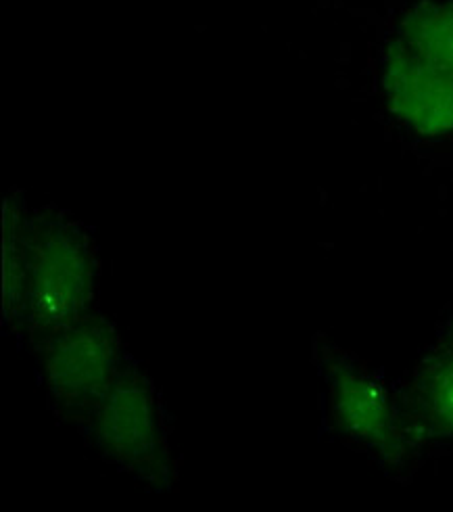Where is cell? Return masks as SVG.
Returning a JSON list of instances; mask_svg holds the SVG:
<instances>
[{
  "mask_svg": "<svg viewBox=\"0 0 453 512\" xmlns=\"http://www.w3.org/2000/svg\"><path fill=\"white\" fill-rule=\"evenodd\" d=\"M26 278L34 308L46 318L59 322L74 314L86 291V262L74 239L59 230L42 235L26 262Z\"/></svg>",
  "mask_w": 453,
  "mask_h": 512,
  "instance_id": "obj_1",
  "label": "cell"
},
{
  "mask_svg": "<svg viewBox=\"0 0 453 512\" xmlns=\"http://www.w3.org/2000/svg\"><path fill=\"white\" fill-rule=\"evenodd\" d=\"M385 84L403 120L424 132L453 128V76L416 53H399L389 61Z\"/></svg>",
  "mask_w": 453,
  "mask_h": 512,
  "instance_id": "obj_2",
  "label": "cell"
},
{
  "mask_svg": "<svg viewBox=\"0 0 453 512\" xmlns=\"http://www.w3.org/2000/svg\"><path fill=\"white\" fill-rule=\"evenodd\" d=\"M113 368V347L99 329L69 331L55 345L49 358L53 385L63 395H84L103 389Z\"/></svg>",
  "mask_w": 453,
  "mask_h": 512,
  "instance_id": "obj_3",
  "label": "cell"
},
{
  "mask_svg": "<svg viewBox=\"0 0 453 512\" xmlns=\"http://www.w3.org/2000/svg\"><path fill=\"white\" fill-rule=\"evenodd\" d=\"M103 439L119 456H142L155 439V421L147 393L134 385H119L109 395L101 416Z\"/></svg>",
  "mask_w": 453,
  "mask_h": 512,
  "instance_id": "obj_4",
  "label": "cell"
},
{
  "mask_svg": "<svg viewBox=\"0 0 453 512\" xmlns=\"http://www.w3.org/2000/svg\"><path fill=\"white\" fill-rule=\"evenodd\" d=\"M418 57L453 76V5L426 7L408 23Z\"/></svg>",
  "mask_w": 453,
  "mask_h": 512,
  "instance_id": "obj_5",
  "label": "cell"
},
{
  "mask_svg": "<svg viewBox=\"0 0 453 512\" xmlns=\"http://www.w3.org/2000/svg\"><path fill=\"white\" fill-rule=\"evenodd\" d=\"M341 406L353 425L362 431H374L383 425V406L376 402L374 395L362 387H345Z\"/></svg>",
  "mask_w": 453,
  "mask_h": 512,
  "instance_id": "obj_6",
  "label": "cell"
},
{
  "mask_svg": "<svg viewBox=\"0 0 453 512\" xmlns=\"http://www.w3.org/2000/svg\"><path fill=\"white\" fill-rule=\"evenodd\" d=\"M431 400L443 421L453 425V364L435 379L431 387Z\"/></svg>",
  "mask_w": 453,
  "mask_h": 512,
  "instance_id": "obj_7",
  "label": "cell"
}]
</instances>
